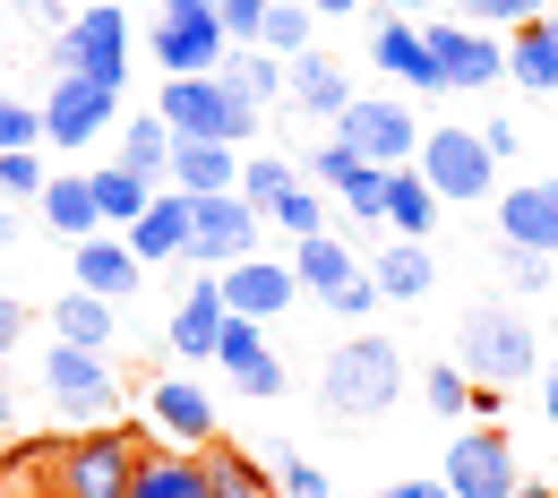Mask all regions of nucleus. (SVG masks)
<instances>
[{"label": "nucleus", "instance_id": "864d4df0", "mask_svg": "<svg viewBox=\"0 0 558 498\" xmlns=\"http://www.w3.org/2000/svg\"><path fill=\"white\" fill-rule=\"evenodd\" d=\"M542 413H550V429H558V353H550V369H542Z\"/></svg>", "mask_w": 558, "mask_h": 498}, {"label": "nucleus", "instance_id": "1a4fd4ad", "mask_svg": "<svg viewBox=\"0 0 558 498\" xmlns=\"http://www.w3.org/2000/svg\"><path fill=\"white\" fill-rule=\"evenodd\" d=\"M292 276H301V292L310 301H327L336 318H369L378 309V284H369V258H352L344 232H310V241H292Z\"/></svg>", "mask_w": 558, "mask_h": 498}, {"label": "nucleus", "instance_id": "ddd939ff", "mask_svg": "<svg viewBox=\"0 0 558 498\" xmlns=\"http://www.w3.org/2000/svg\"><path fill=\"white\" fill-rule=\"evenodd\" d=\"M438 482L456 498H507L524 473H515V438L498 422H464L456 438H447V464H438Z\"/></svg>", "mask_w": 558, "mask_h": 498}, {"label": "nucleus", "instance_id": "473e14b6", "mask_svg": "<svg viewBox=\"0 0 558 498\" xmlns=\"http://www.w3.org/2000/svg\"><path fill=\"white\" fill-rule=\"evenodd\" d=\"M223 86H241V95H250V104H267V112H276L283 104V61L276 52H267V44H232V52H223Z\"/></svg>", "mask_w": 558, "mask_h": 498}, {"label": "nucleus", "instance_id": "4c0bfd02", "mask_svg": "<svg viewBox=\"0 0 558 498\" xmlns=\"http://www.w3.org/2000/svg\"><path fill=\"white\" fill-rule=\"evenodd\" d=\"M258 361H267V327H258V318H223V336H215V369L241 378V369H258Z\"/></svg>", "mask_w": 558, "mask_h": 498}, {"label": "nucleus", "instance_id": "3c124183", "mask_svg": "<svg viewBox=\"0 0 558 498\" xmlns=\"http://www.w3.org/2000/svg\"><path fill=\"white\" fill-rule=\"evenodd\" d=\"M17 422H26V413H17V387H9V369H0V438H9Z\"/></svg>", "mask_w": 558, "mask_h": 498}, {"label": "nucleus", "instance_id": "4d7b16f0", "mask_svg": "<svg viewBox=\"0 0 558 498\" xmlns=\"http://www.w3.org/2000/svg\"><path fill=\"white\" fill-rule=\"evenodd\" d=\"M507 498H558V482H515Z\"/></svg>", "mask_w": 558, "mask_h": 498}, {"label": "nucleus", "instance_id": "ea45409f", "mask_svg": "<svg viewBox=\"0 0 558 498\" xmlns=\"http://www.w3.org/2000/svg\"><path fill=\"white\" fill-rule=\"evenodd\" d=\"M550 267H558V258H542V250H507V258H498V276H507V292H515V301H542V292H558Z\"/></svg>", "mask_w": 558, "mask_h": 498}, {"label": "nucleus", "instance_id": "e2e57ef3", "mask_svg": "<svg viewBox=\"0 0 558 498\" xmlns=\"http://www.w3.org/2000/svg\"><path fill=\"white\" fill-rule=\"evenodd\" d=\"M550 146H558V130H550Z\"/></svg>", "mask_w": 558, "mask_h": 498}, {"label": "nucleus", "instance_id": "58836bf2", "mask_svg": "<svg viewBox=\"0 0 558 498\" xmlns=\"http://www.w3.org/2000/svg\"><path fill=\"white\" fill-rule=\"evenodd\" d=\"M267 473H276V498H336V482H327L301 447H276V464H267Z\"/></svg>", "mask_w": 558, "mask_h": 498}, {"label": "nucleus", "instance_id": "6ab92c4d", "mask_svg": "<svg viewBox=\"0 0 558 498\" xmlns=\"http://www.w3.org/2000/svg\"><path fill=\"white\" fill-rule=\"evenodd\" d=\"M70 284L95 292V301H130L146 284V267L121 232H95V241H70Z\"/></svg>", "mask_w": 558, "mask_h": 498}, {"label": "nucleus", "instance_id": "cd10ccee", "mask_svg": "<svg viewBox=\"0 0 558 498\" xmlns=\"http://www.w3.org/2000/svg\"><path fill=\"white\" fill-rule=\"evenodd\" d=\"M369 284H378V301H421V292L438 284L429 241H387V250L369 258Z\"/></svg>", "mask_w": 558, "mask_h": 498}, {"label": "nucleus", "instance_id": "c756f323", "mask_svg": "<svg viewBox=\"0 0 558 498\" xmlns=\"http://www.w3.org/2000/svg\"><path fill=\"white\" fill-rule=\"evenodd\" d=\"M86 190H95V215H104V232H130V223L155 207V181L121 172V163H95V172H86Z\"/></svg>", "mask_w": 558, "mask_h": 498}, {"label": "nucleus", "instance_id": "0e129e2a", "mask_svg": "<svg viewBox=\"0 0 558 498\" xmlns=\"http://www.w3.org/2000/svg\"><path fill=\"white\" fill-rule=\"evenodd\" d=\"M0 9H9V0H0Z\"/></svg>", "mask_w": 558, "mask_h": 498}, {"label": "nucleus", "instance_id": "a18cd8bd", "mask_svg": "<svg viewBox=\"0 0 558 498\" xmlns=\"http://www.w3.org/2000/svg\"><path fill=\"white\" fill-rule=\"evenodd\" d=\"M9 146H44V112L17 104V95H0V155H9Z\"/></svg>", "mask_w": 558, "mask_h": 498}, {"label": "nucleus", "instance_id": "72a5a7b5", "mask_svg": "<svg viewBox=\"0 0 558 498\" xmlns=\"http://www.w3.org/2000/svg\"><path fill=\"white\" fill-rule=\"evenodd\" d=\"M336 198H327V190H318V181H292V190H283L276 207H267V223H276L283 241H310V232H336Z\"/></svg>", "mask_w": 558, "mask_h": 498}, {"label": "nucleus", "instance_id": "4468645a", "mask_svg": "<svg viewBox=\"0 0 558 498\" xmlns=\"http://www.w3.org/2000/svg\"><path fill=\"white\" fill-rule=\"evenodd\" d=\"M421 35H429L447 86H464V95H482V86L507 77V35H498V26H473V17H421Z\"/></svg>", "mask_w": 558, "mask_h": 498}, {"label": "nucleus", "instance_id": "423d86ee", "mask_svg": "<svg viewBox=\"0 0 558 498\" xmlns=\"http://www.w3.org/2000/svg\"><path fill=\"white\" fill-rule=\"evenodd\" d=\"M52 77L130 86V9L121 0H86L70 26H52Z\"/></svg>", "mask_w": 558, "mask_h": 498}, {"label": "nucleus", "instance_id": "bb28decb", "mask_svg": "<svg viewBox=\"0 0 558 498\" xmlns=\"http://www.w3.org/2000/svg\"><path fill=\"white\" fill-rule=\"evenodd\" d=\"M52 336L61 344H86V353H112V336H121V301H95V292H61L52 301Z\"/></svg>", "mask_w": 558, "mask_h": 498}, {"label": "nucleus", "instance_id": "39448f33", "mask_svg": "<svg viewBox=\"0 0 558 498\" xmlns=\"http://www.w3.org/2000/svg\"><path fill=\"white\" fill-rule=\"evenodd\" d=\"M44 404L61 413L70 429H86V422H121V378H112V353H86V344H44Z\"/></svg>", "mask_w": 558, "mask_h": 498}, {"label": "nucleus", "instance_id": "de8ad7c7", "mask_svg": "<svg viewBox=\"0 0 558 498\" xmlns=\"http://www.w3.org/2000/svg\"><path fill=\"white\" fill-rule=\"evenodd\" d=\"M26 336H35V309H26L17 292H0V369H9V353H17Z\"/></svg>", "mask_w": 558, "mask_h": 498}, {"label": "nucleus", "instance_id": "9b49d317", "mask_svg": "<svg viewBox=\"0 0 558 498\" xmlns=\"http://www.w3.org/2000/svg\"><path fill=\"white\" fill-rule=\"evenodd\" d=\"M258 232H267V215L250 207L241 190L190 198V258H181V267H207V276H223L232 258H250V250H258Z\"/></svg>", "mask_w": 558, "mask_h": 498}, {"label": "nucleus", "instance_id": "c85d7f7f", "mask_svg": "<svg viewBox=\"0 0 558 498\" xmlns=\"http://www.w3.org/2000/svg\"><path fill=\"white\" fill-rule=\"evenodd\" d=\"M198 464H207V498H276V473L250 447H232V438H215Z\"/></svg>", "mask_w": 558, "mask_h": 498}, {"label": "nucleus", "instance_id": "6e6d98bb", "mask_svg": "<svg viewBox=\"0 0 558 498\" xmlns=\"http://www.w3.org/2000/svg\"><path fill=\"white\" fill-rule=\"evenodd\" d=\"M396 17H429V9H447V0H387Z\"/></svg>", "mask_w": 558, "mask_h": 498}, {"label": "nucleus", "instance_id": "680f3d73", "mask_svg": "<svg viewBox=\"0 0 558 498\" xmlns=\"http://www.w3.org/2000/svg\"><path fill=\"white\" fill-rule=\"evenodd\" d=\"M550 207H558V181H550Z\"/></svg>", "mask_w": 558, "mask_h": 498}, {"label": "nucleus", "instance_id": "f3484780", "mask_svg": "<svg viewBox=\"0 0 558 498\" xmlns=\"http://www.w3.org/2000/svg\"><path fill=\"white\" fill-rule=\"evenodd\" d=\"M215 284H223V309H232V318H258V327H267V318H283V309L301 301L292 258H258V250H250V258H232Z\"/></svg>", "mask_w": 558, "mask_h": 498}, {"label": "nucleus", "instance_id": "bf43d9fd", "mask_svg": "<svg viewBox=\"0 0 558 498\" xmlns=\"http://www.w3.org/2000/svg\"><path fill=\"white\" fill-rule=\"evenodd\" d=\"M550 344H558V292H550Z\"/></svg>", "mask_w": 558, "mask_h": 498}, {"label": "nucleus", "instance_id": "dca6fc26", "mask_svg": "<svg viewBox=\"0 0 558 498\" xmlns=\"http://www.w3.org/2000/svg\"><path fill=\"white\" fill-rule=\"evenodd\" d=\"M369 70H387L396 86H413V95H447V70H438L421 17H396V9L369 26Z\"/></svg>", "mask_w": 558, "mask_h": 498}, {"label": "nucleus", "instance_id": "5701e85b", "mask_svg": "<svg viewBox=\"0 0 558 498\" xmlns=\"http://www.w3.org/2000/svg\"><path fill=\"white\" fill-rule=\"evenodd\" d=\"M121 241L138 250V267H181V258H190V198H181V190H155V207H146Z\"/></svg>", "mask_w": 558, "mask_h": 498}, {"label": "nucleus", "instance_id": "393cba45", "mask_svg": "<svg viewBox=\"0 0 558 498\" xmlns=\"http://www.w3.org/2000/svg\"><path fill=\"white\" fill-rule=\"evenodd\" d=\"M438 215H447V207H438V190L421 181L413 163H396V172H387V207H378V223H387L396 241H429Z\"/></svg>", "mask_w": 558, "mask_h": 498}, {"label": "nucleus", "instance_id": "412c9836", "mask_svg": "<svg viewBox=\"0 0 558 498\" xmlns=\"http://www.w3.org/2000/svg\"><path fill=\"white\" fill-rule=\"evenodd\" d=\"M163 190H181V198L241 190V146H223V138H172V172H163Z\"/></svg>", "mask_w": 558, "mask_h": 498}, {"label": "nucleus", "instance_id": "a211bd4d", "mask_svg": "<svg viewBox=\"0 0 558 498\" xmlns=\"http://www.w3.org/2000/svg\"><path fill=\"white\" fill-rule=\"evenodd\" d=\"M223 284H215L207 267L181 284V301H172V327H163V353L172 361H215V336H223Z\"/></svg>", "mask_w": 558, "mask_h": 498}, {"label": "nucleus", "instance_id": "6e6552de", "mask_svg": "<svg viewBox=\"0 0 558 498\" xmlns=\"http://www.w3.org/2000/svg\"><path fill=\"white\" fill-rule=\"evenodd\" d=\"M146 52H155V70H163V77H207V70H223L232 35L215 26V0H155V17H146Z\"/></svg>", "mask_w": 558, "mask_h": 498}, {"label": "nucleus", "instance_id": "8fccbe9b", "mask_svg": "<svg viewBox=\"0 0 558 498\" xmlns=\"http://www.w3.org/2000/svg\"><path fill=\"white\" fill-rule=\"evenodd\" d=\"M378 498H456V490H447V482H387Z\"/></svg>", "mask_w": 558, "mask_h": 498}, {"label": "nucleus", "instance_id": "20e7f679", "mask_svg": "<svg viewBox=\"0 0 558 498\" xmlns=\"http://www.w3.org/2000/svg\"><path fill=\"white\" fill-rule=\"evenodd\" d=\"M155 112H163V130L172 138H223L250 155V138H267V104H250L241 86H223V77H163V95H155Z\"/></svg>", "mask_w": 558, "mask_h": 498}, {"label": "nucleus", "instance_id": "49530a36", "mask_svg": "<svg viewBox=\"0 0 558 498\" xmlns=\"http://www.w3.org/2000/svg\"><path fill=\"white\" fill-rule=\"evenodd\" d=\"M215 26H223L232 44H258V26H267V0H215Z\"/></svg>", "mask_w": 558, "mask_h": 498}, {"label": "nucleus", "instance_id": "4be33fe9", "mask_svg": "<svg viewBox=\"0 0 558 498\" xmlns=\"http://www.w3.org/2000/svg\"><path fill=\"white\" fill-rule=\"evenodd\" d=\"M498 241L507 250H542L558 258V207H550V181H524V190H498Z\"/></svg>", "mask_w": 558, "mask_h": 498}, {"label": "nucleus", "instance_id": "603ef678", "mask_svg": "<svg viewBox=\"0 0 558 498\" xmlns=\"http://www.w3.org/2000/svg\"><path fill=\"white\" fill-rule=\"evenodd\" d=\"M9 9H26V17H44V26H70V17H61V0H9Z\"/></svg>", "mask_w": 558, "mask_h": 498}, {"label": "nucleus", "instance_id": "c03bdc74", "mask_svg": "<svg viewBox=\"0 0 558 498\" xmlns=\"http://www.w3.org/2000/svg\"><path fill=\"white\" fill-rule=\"evenodd\" d=\"M44 181H52V172H44L35 146H9V155H0V198H35Z\"/></svg>", "mask_w": 558, "mask_h": 498}, {"label": "nucleus", "instance_id": "79ce46f5", "mask_svg": "<svg viewBox=\"0 0 558 498\" xmlns=\"http://www.w3.org/2000/svg\"><path fill=\"white\" fill-rule=\"evenodd\" d=\"M352 172H361V155H352L344 138H327V146H310V155H301V181H318V190H327V198H336V190H344Z\"/></svg>", "mask_w": 558, "mask_h": 498}, {"label": "nucleus", "instance_id": "7c9ffc66", "mask_svg": "<svg viewBox=\"0 0 558 498\" xmlns=\"http://www.w3.org/2000/svg\"><path fill=\"white\" fill-rule=\"evenodd\" d=\"M130 498H207V464H198L190 447H146Z\"/></svg>", "mask_w": 558, "mask_h": 498}, {"label": "nucleus", "instance_id": "37998d69", "mask_svg": "<svg viewBox=\"0 0 558 498\" xmlns=\"http://www.w3.org/2000/svg\"><path fill=\"white\" fill-rule=\"evenodd\" d=\"M336 207H344V223H378V207H387V172H378V163H361L344 190H336Z\"/></svg>", "mask_w": 558, "mask_h": 498}, {"label": "nucleus", "instance_id": "09e8293b", "mask_svg": "<svg viewBox=\"0 0 558 498\" xmlns=\"http://www.w3.org/2000/svg\"><path fill=\"white\" fill-rule=\"evenodd\" d=\"M482 146L498 163H515V155H524V130H515V121H482Z\"/></svg>", "mask_w": 558, "mask_h": 498}, {"label": "nucleus", "instance_id": "aec40b11", "mask_svg": "<svg viewBox=\"0 0 558 498\" xmlns=\"http://www.w3.org/2000/svg\"><path fill=\"white\" fill-rule=\"evenodd\" d=\"M283 104H292V112H310V121H336V112L352 104L344 61H336V52H318V44H310V52H292V61H283Z\"/></svg>", "mask_w": 558, "mask_h": 498}, {"label": "nucleus", "instance_id": "f704fd0d", "mask_svg": "<svg viewBox=\"0 0 558 498\" xmlns=\"http://www.w3.org/2000/svg\"><path fill=\"white\" fill-rule=\"evenodd\" d=\"M310 35H318V9L310 0H267V26H258V44L292 61V52H310Z\"/></svg>", "mask_w": 558, "mask_h": 498}, {"label": "nucleus", "instance_id": "2f4dec72", "mask_svg": "<svg viewBox=\"0 0 558 498\" xmlns=\"http://www.w3.org/2000/svg\"><path fill=\"white\" fill-rule=\"evenodd\" d=\"M112 163L163 190V172H172V130H163V112H138V121H130V130L112 138Z\"/></svg>", "mask_w": 558, "mask_h": 498}, {"label": "nucleus", "instance_id": "13d9d810", "mask_svg": "<svg viewBox=\"0 0 558 498\" xmlns=\"http://www.w3.org/2000/svg\"><path fill=\"white\" fill-rule=\"evenodd\" d=\"M9 241H17V207H0V250H9Z\"/></svg>", "mask_w": 558, "mask_h": 498}, {"label": "nucleus", "instance_id": "c9c22d12", "mask_svg": "<svg viewBox=\"0 0 558 498\" xmlns=\"http://www.w3.org/2000/svg\"><path fill=\"white\" fill-rule=\"evenodd\" d=\"M421 404H429L438 422H464V413H473V378H464L456 361H429V369H421Z\"/></svg>", "mask_w": 558, "mask_h": 498}, {"label": "nucleus", "instance_id": "5fc2aeb1", "mask_svg": "<svg viewBox=\"0 0 558 498\" xmlns=\"http://www.w3.org/2000/svg\"><path fill=\"white\" fill-rule=\"evenodd\" d=\"M318 17H352V9H369V0H310Z\"/></svg>", "mask_w": 558, "mask_h": 498}, {"label": "nucleus", "instance_id": "052dcab7", "mask_svg": "<svg viewBox=\"0 0 558 498\" xmlns=\"http://www.w3.org/2000/svg\"><path fill=\"white\" fill-rule=\"evenodd\" d=\"M0 498H44V490H0Z\"/></svg>", "mask_w": 558, "mask_h": 498}, {"label": "nucleus", "instance_id": "2eb2a0df", "mask_svg": "<svg viewBox=\"0 0 558 498\" xmlns=\"http://www.w3.org/2000/svg\"><path fill=\"white\" fill-rule=\"evenodd\" d=\"M146 429H155L163 447L207 456L215 438H223V413H215V396L190 378V369H163V378H155V396H146Z\"/></svg>", "mask_w": 558, "mask_h": 498}, {"label": "nucleus", "instance_id": "e433bc0d", "mask_svg": "<svg viewBox=\"0 0 558 498\" xmlns=\"http://www.w3.org/2000/svg\"><path fill=\"white\" fill-rule=\"evenodd\" d=\"M292 181H301V163H283V155H241V198H250L258 215L276 207Z\"/></svg>", "mask_w": 558, "mask_h": 498}, {"label": "nucleus", "instance_id": "f257e3e1", "mask_svg": "<svg viewBox=\"0 0 558 498\" xmlns=\"http://www.w3.org/2000/svg\"><path fill=\"white\" fill-rule=\"evenodd\" d=\"M146 447H155L146 422H86V429L61 438V456H52V473H44L35 490L44 498H130Z\"/></svg>", "mask_w": 558, "mask_h": 498}, {"label": "nucleus", "instance_id": "0eeeda50", "mask_svg": "<svg viewBox=\"0 0 558 498\" xmlns=\"http://www.w3.org/2000/svg\"><path fill=\"white\" fill-rule=\"evenodd\" d=\"M413 172L438 190V207H482V198H498V155L482 146V130H456V121L421 130Z\"/></svg>", "mask_w": 558, "mask_h": 498}, {"label": "nucleus", "instance_id": "a878e982", "mask_svg": "<svg viewBox=\"0 0 558 498\" xmlns=\"http://www.w3.org/2000/svg\"><path fill=\"white\" fill-rule=\"evenodd\" d=\"M35 215L61 232V241H95L104 232V215H95V190H86V172H52L44 190H35Z\"/></svg>", "mask_w": 558, "mask_h": 498}, {"label": "nucleus", "instance_id": "f03ea898", "mask_svg": "<svg viewBox=\"0 0 558 498\" xmlns=\"http://www.w3.org/2000/svg\"><path fill=\"white\" fill-rule=\"evenodd\" d=\"M456 369L473 387H489V396H507V387L542 378V327L515 301H473L464 327H456Z\"/></svg>", "mask_w": 558, "mask_h": 498}, {"label": "nucleus", "instance_id": "f8f14e48", "mask_svg": "<svg viewBox=\"0 0 558 498\" xmlns=\"http://www.w3.org/2000/svg\"><path fill=\"white\" fill-rule=\"evenodd\" d=\"M336 138H344L361 163L396 172V163L421 155V121H413V104H396V95H352L344 112H336Z\"/></svg>", "mask_w": 558, "mask_h": 498}, {"label": "nucleus", "instance_id": "7ed1b4c3", "mask_svg": "<svg viewBox=\"0 0 558 498\" xmlns=\"http://www.w3.org/2000/svg\"><path fill=\"white\" fill-rule=\"evenodd\" d=\"M396 396H404V353L387 336L352 327L344 344H327V361H318V404L336 422H378V413H396Z\"/></svg>", "mask_w": 558, "mask_h": 498}, {"label": "nucleus", "instance_id": "a19ab883", "mask_svg": "<svg viewBox=\"0 0 558 498\" xmlns=\"http://www.w3.org/2000/svg\"><path fill=\"white\" fill-rule=\"evenodd\" d=\"M550 0H447V17H473V26H498V35H515L524 17H542Z\"/></svg>", "mask_w": 558, "mask_h": 498}, {"label": "nucleus", "instance_id": "9d476101", "mask_svg": "<svg viewBox=\"0 0 558 498\" xmlns=\"http://www.w3.org/2000/svg\"><path fill=\"white\" fill-rule=\"evenodd\" d=\"M35 112H44V146L86 155V146H104L121 130V86H104V77H52V95Z\"/></svg>", "mask_w": 558, "mask_h": 498}, {"label": "nucleus", "instance_id": "b1692460", "mask_svg": "<svg viewBox=\"0 0 558 498\" xmlns=\"http://www.w3.org/2000/svg\"><path fill=\"white\" fill-rule=\"evenodd\" d=\"M507 77H515L524 95H558V9L524 17V26L507 35Z\"/></svg>", "mask_w": 558, "mask_h": 498}]
</instances>
